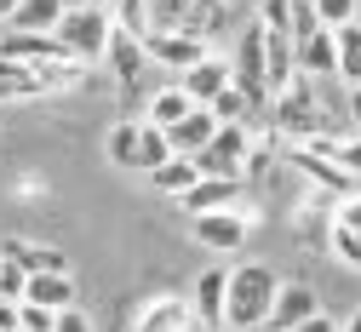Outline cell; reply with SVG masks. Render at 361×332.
I'll use <instances>...</instances> for the list:
<instances>
[{"instance_id":"obj_1","label":"cell","mask_w":361,"mask_h":332,"mask_svg":"<svg viewBox=\"0 0 361 332\" xmlns=\"http://www.w3.org/2000/svg\"><path fill=\"white\" fill-rule=\"evenodd\" d=\"M276 293H281V275L269 264H235L230 269V304H224V332H264Z\"/></svg>"},{"instance_id":"obj_2","label":"cell","mask_w":361,"mask_h":332,"mask_svg":"<svg viewBox=\"0 0 361 332\" xmlns=\"http://www.w3.org/2000/svg\"><path fill=\"white\" fill-rule=\"evenodd\" d=\"M58 40L63 52L86 69H98L109 58V40H115V18H109V0H98V6H69L58 18Z\"/></svg>"},{"instance_id":"obj_3","label":"cell","mask_w":361,"mask_h":332,"mask_svg":"<svg viewBox=\"0 0 361 332\" xmlns=\"http://www.w3.org/2000/svg\"><path fill=\"white\" fill-rule=\"evenodd\" d=\"M269 126L281 132V144H304V137L327 132L322 104H315V80H310V75H298L293 86H281L276 98H269Z\"/></svg>"},{"instance_id":"obj_4","label":"cell","mask_w":361,"mask_h":332,"mask_svg":"<svg viewBox=\"0 0 361 332\" xmlns=\"http://www.w3.org/2000/svg\"><path fill=\"white\" fill-rule=\"evenodd\" d=\"M155 23L218 40V35H230V0H155Z\"/></svg>"},{"instance_id":"obj_5","label":"cell","mask_w":361,"mask_h":332,"mask_svg":"<svg viewBox=\"0 0 361 332\" xmlns=\"http://www.w3.org/2000/svg\"><path fill=\"white\" fill-rule=\"evenodd\" d=\"M247 155H252V126L230 121L212 132V144L195 155V166H201V178H247Z\"/></svg>"},{"instance_id":"obj_6","label":"cell","mask_w":361,"mask_h":332,"mask_svg":"<svg viewBox=\"0 0 361 332\" xmlns=\"http://www.w3.org/2000/svg\"><path fill=\"white\" fill-rule=\"evenodd\" d=\"M207 52H212V40L184 35V29H161V23H155V29L144 35V58H149V63H161V69H178V75L195 69Z\"/></svg>"},{"instance_id":"obj_7","label":"cell","mask_w":361,"mask_h":332,"mask_svg":"<svg viewBox=\"0 0 361 332\" xmlns=\"http://www.w3.org/2000/svg\"><path fill=\"white\" fill-rule=\"evenodd\" d=\"M235 86L247 92V98L258 104V109H269V86H264V23L252 18L247 29H241V40H235Z\"/></svg>"},{"instance_id":"obj_8","label":"cell","mask_w":361,"mask_h":332,"mask_svg":"<svg viewBox=\"0 0 361 332\" xmlns=\"http://www.w3.org/2000/svg\"><path fill=\"white\" fill-rule=\"evenodd\" d=\"M224 304H230V269L224 264H207L190 287V309L201 321V332H224Z\"/></svg>"},{"instance_id":"obj_9","label":"cell","mask_w":361,"mask_h":332,"mask_svg":"<svg viewBox=\"0 0 361 332\" xmlns=\"http://www.w3.org/2000/svg\"><path fill=\"white\" fill-rule=\"evenodd\" d=\"M247 229H252V218L235 212V207H224V212H195V218H190V235H195L201 247H212V252L247 247Z\"/></svg>"},{"instance_id":"obj_10","label":"cell","mask_w":361,"mask_h":332,"mask_svg":"<svg viewBox=\"0 0 361 332\" xmlns=\"http://www.w3.org/2000/svg\"><path fill=\"white\" fill-rule=\"evenodd\" d=\"M195 326L201 321H195V309H190L184 293H155L138 309V321H132V332H195Z\"/></svg>"},{"instance_id":"obj_11","label":"cell","mask_w":361,"mask_h":332,"mask_svg":"<svg viewBox=\"0 0 361 332\" xmlns=\"http://www.w3.org/2000/svg\"><path fill=\"white\" fill-rule=\"evenodd\" d=\"M310 315H322L315 287H310V281H281V293H276V304H269V326H264V332H287V326H298V321H310Z\"/></svg>"},{"instance_id":"obj_12","label":"cell","mask_w":361,"mask_h":332,"mask_svg":"<svg viewBox=\"0 0 361 332\" xmlns=\"http://www.w3.org/2000/svg\"><path fill=\"white\" fill-rule=\"evenodd\" d=\"M109 75H115V86H121V98H138V80H144V69H149V58H144V40H132V35H121L115 29V40H109Z\"/></svg>"},{"instance_id":"obj_13","label":"cell","mask_w":361,"mask_h":332,"mask_svg":"<svg viewBox=\"0 0 361 332\" xmlns=\"http://www.w3.org/2000/svg\"><path fill=\"white\" fill-rule=\"evenodd\" d=\"M293 52H298V75H310V80H338V35H333V29H315V35L293 40Z\"/></svg>"},{"instance_id":"obj_14","label":"cell","mask_w":361,"mask_h":332,"mask_svg":"<svg viewBox=\"0 0 361 332\" xmlns=\"http://www.w3.org/2000/svg\"><path fill=\"white\" fill-rule=\"evenodd\" d=\"M178 207H184V218H195V212H224V207L241 212V178H195L190 195H178Z\"/></svg>"},{"instance_id":"obj_15","label":"cell","mask_w":361,"mask_h":332,"mask_svg":"<svg viewBox=\"0 0 361 332\" xmlns=\"http://www.w3.org/2000/svg\"><path fill=\"white\" fill-rule=\"evenodd\" d=\"M0 58L12 63H58L69 58L58 35H29V29H0Z\"/></svg>"},{"instance_id":"obj_16","label":"cell","mask_w":361,"mask_h":332,"mask_svg":"<svg viewBox=\"0 0 361 332\" xmlns=\"http://www.w3.org/2000/svg\"><path fill=\"white\" fill-rule=\"evenodd\" d=\"M178 86H184L195 104H212L224 86H235V63H230V58H218V52H207L195 69H184V80H178Z\"/></svg>"},{"instance_id":"obj_17","label":"cell","mask_w":361,"mask_h":332,"mask_svg":"<svg viewBox=\"0 0 361 332\" xmlns=\"http://www.w3.org/2000/svg\"><path fill=\"white\" fill-rule=\"evenodd\" d=\"M298 80V52H293V35L281 29H264V86H269V98H276L281 86Z\"/></svg>"},{"instance_id":"obj_18","label":"cell","mask_w":361,"mask_h":332,"mask_svg":"<svg viewBox=\"0 0 361 332\" xmlns=\"http://www.w3.org/2000/svg\"><path fill=\"white\" fill-rule=\"evenodd\" d=\"M224 121L207 109V104H195L184 121H178V126H166V137H172V155H201L207 144H212V132H218Z\"/></svg>"},{"instance_id":"obj_19","label":"cell","mask_w":361,"mask_h":332,"mask_svg":"<svg viewBox=\"0 0 361 332\" xmlns=\"http://www.w3.org/2000/svg\"><path fill=\"white\" fill-rule=\"evenodd\" d=\"M29 304L52 309V315L75 309V275H69V269H47V275H29Z\"/></svg>"},{"instance_id":"obj_20","label":"cell","mask_w":361,"mask_h":332,"mask_svg":"<svg viewBox=\"0 0 361 332\" xmlns=\"http://www.w3.org/2000/svg\"><path fill=\"white\" fill-rule=\"evenodd\" d=\"M201 178V166H195V155H172V161H161L155 172H149V189H161L166 201H178V195H190V183Z\"/></svg>"},{"instance_id":"obj_21","label":"cell","mask_w":361,"mask_h":332,"mask_svg":"<svg viewBox=\"0 0 361 332\" xmlns=\"http://www.w3.org/2000/svg\"><path fill=\"white\" fill-rule=\"evenodd\" d=\"M138 132H144V121H115L109 126V137H104V155L121 166V172H138Z\"/></svg>"},{"instance_id":"obj_22","label":"cell","mask_w":361,"mask_h":332,"mask_svg":"<svg viewBox=\"0 0 361 332\" xmlns=\"http://www.w3.org/2000/svg\"><path fill=\"white\" fill-rule=\"evenodd\" d=\"M69 6L63 0H23V6L12 12V23L6 29H29V35H58V18H63Z\"/></svg>"},{"instance_id":"obj_23","label":"cell","mask_w":361,"mask_h":332,"mask_svg":"<svg viewBox=\"0 0 361 332\" xmlns=\"http://www.w3.org/2000/svg\"><path fill=\"white\" fill-rule=\"evenodd\" d=\"M190 109H195V98H190L184 86H161L155 98H149V109H144V121H149V126H178Z\"/></svg>"},{"instance_id":"obj_24","label":"cell","mask_w":361,"mask_h":332,"mask_svg":"<svg viewBox=\"0 0 361 332\" xmlns=\"http://www.w3.org/2000/svg\"><path fill=\"white\" fill-rule=\"evenodd\" d=\"M109 18H115L121 35L144 40V35L155 29V0H109Z\"/></svg>"},{"instance_id":"obj_25","label":"cell","mask_w":361,"mask_h":332,"mask_svg":"<svg viewBox=\"0 0 361 332\" xmlns=\"http://www.w3.org/2000/svg\"><path fill=\"white\" fill-rule=\"evenodd\" d=\"M333 35H338V80L361 86V18L344 23V29H333Z\"/></svg>"},{"instance_id":"obj_26","label":"cell","mask_w":361,"mask_h":332,"mask_svg":"<svg viewBox=\"0 0 361 332\" xmlns=\"http://www.w3.org/2000/svg\"><path fill=\"white\" fill-rule=\"evenodd\" d=\"M161 161H172V137H166V126H149L144 121V132H138V172L149 178Z\"/></svg>"},{"instance_id":"obj_27","label":"cell","mask_w":361,"mask_h":332,"mask_svg":"<svg viewBox=\"0 0 361 332\" xmlns=\"http://www.w3.org/2000/svg\"><path fill=\"white\" fill-rule=\"evenodd\" d=\"M207 109H212V115H218L224 126H230V121H252V115H258V104L247 98L241 86H224V92H218V98H212Z\"/></svg>"},{"instance_id":"obj_28","label":"cell","mask_w":361,"mask_h":332,"mask_svg":"<svg viewBox=\"0 0 361 332\" xmlns=\"http://www.w3.org/2000/svg\"><path fill=\"white\" fill-rule=\"evenodd\" d=\"M327 252H333L344 269H361V235H350V229H338V223L327 218Z\"/></svg>"},{"instance_id":"obj_29","label":"cell","mask_w":361,"mask_h":332,"mask_svg":"<svg viewBox=\"0 0 361 332\" xmlns=\"http://www.w3.org/2000/svg\"><path fill=\"white\" fill-rule=\"evenodd\" d=\"M310 6L322 18V29H344V23L361 18V0H310Z\"/></svg>"},{"instance_id":"obj_30","label":"cell","mask_w":361,"mask_h":332,"mask_svg":"<svg viewBox=\"0 0 361 332\" xmlns=\"http://www.w3.org/2000/svg\"><path fill=\"white\" fill-rule=\"evenodd\" d=\"M0 298H6V304H23L29 298V269L12 264V258H0Z\"/></svg>"},{"instance_id":"obj_31","label":"cell","mask_w":361,"mask_h":332,"mask_svg":"<svg viewBox=\"0 0 361 332\" xmlns=\"http://www.w3.org/2000/svg\"><path fill=\"white\" fill-rule=\"evenodd\" d=\"M333 161L361 183V132H350V137H333Z\"/></svg>"},{"instance_id":"obj_32","label":"cell","mask_w":361,"mask_h":332,"mask_svg":"<svg viewBox=\"0 0 361 332\" xmlns=\"http://www.w3.org/2000/svg\"><path fill=\"white\" fill-rule=\"evenodd\" d=\"M258 23L287 35V23H293V0H258Z\"/></svg>"},{"instance_id":"obj_33","label":"cell","mask_w":361,"mask_h":332,"mask_svg":"<svg viewBox=\"0 0 361 332\" xmlns=\"http://www.w3.org/2000/svg\"><path fill=\"white\" fill-rule=\"evenodd\" d=\"M333 223L350 229V235H361V189H355V195H344V201H333Z\"/></svg>"},{"instance_id":"obj_34","label":"cell","mask_w":361,"mask_h":332,"mask_svg":"<svg viewBox=\"0 0 361 332\" xmlns=\"http://www.w3.org/2000/svg\"><path fill=\"white\" fill-rule=\"evenodd\" d=\"M315 29H322L315 6H310V0H293V23H287V35H293V40H304V35H315Z\"/></svg>"},{"instance_id":"obj_35","label":"cell","mask_w":361,"mask_h":332,"mask_svg":"<svg viewBox=\"0 0 361 332\" xmlns=\"http://www.w3.org/2000/svg\"><path fill=\"white\" fill-rule=\"evenodd\" d=\"M52 321H58L52 309H40V304H29V298H23V315H18V332H52Z\"/></svg>"},{"instance_id":"obj_36","label":"cell","mask_w":361,"mask_h":332,"mask_svg":"<svg viewBox=\"0 0 361 332\" xmlns=\"http://www.w3.org/2000/svg\"><path fill=\"white\" fill-rule=\"evenodd\" d=\"M52 332H92V321H86L80 309H63V315L52 321Z\"/></svg>"},{"instance_id":"obj_37","label":"cell","mask_w":361,"mask_h":332,"mask_svg":"<svg viewBox=\"0 0 361 332\" xmlns=\"http://www.w3.org/2000/svg\"><path fill=\"white\" fill-rule=\"evenodd\" d=\"M344 115H350V132H361V86H344Z\"/></svg>"},{"instance_id":"obj_38","label":"cell","mask_w":361,"mask_h":332,"mask_svg":"<svg viewBox=\"0 0 361 332\" xmlns=\"http://www.w3.org/2000/svg\"><path fill=\"white\" fill-rule=\"evenodd\" d=\"M287 332H338V321H333V315H310V321H298V326H287Z\"/></svg>"},{"instance_id":"obj_39","label":"cell","mask_w":361,"mask_h":332,"mask_svg":"<svg viewBox=\"0 0 361 332\" xmlns=\"http://www.w3.org/2000/svg\"><path fill=\"white\" fill-rule=\"evenodd\" d=\"M18 315H23V304H6V298H0V332H18Z\"/></svg>"},{"instance_id":"obj_40","label":"cell","mask_w":361,"mask_h":332,"mask_svg":"<svg viewBox=\"0 0 361 332\" xmlns=\"http://www.w3.org/2000/svg\"><path fill=\"white\" fill-rule=\"evenodd\" d=\"M18 6H23V0H0V29L12 23V12H18Z\"/></svg>"},{"instance_id":"obj_41","label":"cell","mask_w":361,"mask_h":332,"mask_svg":"<svg viewBox=\"0 0 361 332\" xmlns=\"http://www.w3.org/2000/svg\"><path fill=\"white\" fill-rule=\"evenodd\" d=\"M338 332H361V309H355L350 321H338Z\"/></svg>"},{"instance_id":"obj_42","label":"cell","mask_w":361,"mask_h":332,"mask_svg":"<svg viewBox=\"0 0 361 332\" xmlns=\"http://www.w3.org/2000/svg\"><path fill=\"white\" fill-rule=\"evenodd\" d=\"M63 6H98V0H63Z\"/></svg>"}]
</instances>
